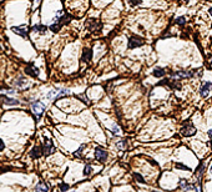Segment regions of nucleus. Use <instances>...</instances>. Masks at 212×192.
<instances>
[{"instance_id": "nucleus-1", "label": "nucleus", "mask_w": 212, "mask_h": 192, "mask_svg": "<svg viewBox=\"0 0 212 192\" xmlns=\"http://www.w3.org/2000/svg\"><path fill=\"white\" fill-rule=\"evenodd\" d=\"M200 70H189V71H176L171 75L172 79H187V77H193V76H200L202 73H198Z\"/></svg>"}, {"instance_id": "nucleus-2", "label": "nucleus", "mask_w": 212, "mask_h": 192, "mask_svg": "<svg viewBox=\"0 0 212 192\" xmlns=\"http://www.w3.org/2000/svg\"><path fill=\"white\" fill-rule=\"evenodd\" d=\"M69 90L68 89H57V90H51L48 92L46 95V99L48 100H56V99H60L63 98L65 95H69Z\"/></svg>"}, {"instance_id": "nucleus-3", "label": "nucleus", "mask_w": 212, "mask_h": 192, "mask_svg": "<svg viewBox=\"0 0 212 192\" xmlns=\"http://www.w3.org/2000/svg\"><path fill=\"white\" fill-rule=\"evenodd\" d=\"M31 110H33V112L35 115V120L38 121L41 117V115L44 114V111H45V105L40 100H36V101H34L31 104Z\"/></svg>"}, {"instance_id": "nucleus-4", "label": "nucleus", "mask_w": 212, "mask_h": 192, "mask_svg": "<svg viewBox=\"0 0 212 192\" xmlns=\"http://www.w3.org/2000/svg\"><path fill=\"white\" fill-rule=\"evenodd\" d=\"M43 151H44V155H46V156H49V155L55 152V146H54L51 140L45 139V142H44V146H43Z\"/></svg>"}, {"instance_id": "nucleus-5", "label": "nucleus", "mask_w": 212, "mask_h": 192, "mask_svg": "<svg viewBox=\"0 0 212 192\" xmlns=\"http://www.w3.org/2000/svg\"><path fill=\"white\" fill-rule=\"evenodd\" d=\"M145 40L139 38V36H131L129 39V49H135V48H139L141 45H143Z\"/></svg>"}, {"instance_id": "nucleus-6", "label": "nucleus", "mask_w": 212, "mask_h": 192, "mask_svg": "<svg viewBox=\"0 0 212 192\" xmlns=\"http://www.w3.org/2000/svg\"><path fill=\"white\" fill-rule=\"evenodd\" d=\"M95 158L98 160V161H100V162H105L106 158H107V152L104 148H101V147H96V150H95Z\"/></svg>"}, {"instance_id": "nucleus-7", "label": "nucleus", "mask_w": 212, "mask_h": 192, "mask_svg": "<svg viewBox=\"0 0 212 192\" xmlns=\"http://www.w3.org/2000/svg\"><path fill=\"white\" fill-rule=\"evenodd\" d=\"M11 31L14 34H16V35H20L23 38H27V27L25 25H23V26H13Z\"/></svg>"}, {"instance_id": "nucleus-8", "label": "nucleus", "mask_w": 212, "mask_h": 192, "mask_svg": "<svg viewBox=\"0 0 212 192\" xmlns=\"http://www.w3.org/2000/svg\"><path fill=\"white\" fill-rule=\"evenodd\" d=\"M195 132H196V129L191 123L185 125L182 129H181V135L182 136H192V135H195Z\"/></svg>"}, {"instance_id": "nucleus-9", "label": "nucleus", "mask_w": 212, "mask_h": 192, "mask_svg": "<svg viewBox=\"0 0 212 192\" xmlns=\"http://www.w3.org/2000/svg\"><path fill=\"white\" fill-rule=\"evenodd\" d=\"M211 89H212V84L211 82H203L201 89H200V95L202 96V98H206Z\"/></svg>"}, {"instance_id": "nucleus-10", "label": "nucleus", "mask_w": 212, "mask_h": 192, "mask_svg": "<svg viewBox=\"0 0 212 192\" xmlns=\"http://www.w3.org/2000/svg\"><path fill=\"white\" fill-rule=\"evenodd\" d=\"M25 73H26L27 75H31L33 77H36V76L39 75V69L34 66V64H30V65L25 69Z\"/></svg>"}, {"instance_id": "nucleus-11", "label": "nucleus", "mask_w": 212, "mask_h": 192, "mask_svg": "<svg viewBox=\"0 0 212 192\" xmlns=\"http://www.w3.org/2000/svg\"><path fill=\"white\" fill-rule=\"evenodd\" d=\"M43 153H44V151H43L41 146H36V147H34L31 151H30V156H31L33 158H39Z\"/></svg>"}, {"instance_id": "nucleus-12", "label": "nucleus", "mask_w": 212, "mask_h": 192, "mask_svg": "<svg viewBox=\"0 0 212 192\" xmlns=\"http://www.w3.org/2000/svg\"><path fill=\"white\" fill-rule=\"evenodd\" d=\"M91 57H93V50H91V49H84L81 60L85 61V62H87V61L91 60Z\"/></svg>"}, {"instance_id": "nucleus-13", "label": "nucleus", "mask_w": 212, "mask_h": 192, "mask_svg": "<svg viewBox=\"0 0 212 192\" xmlns=\"http://www.w3.org/2000/svg\"><path fill=\"white\" fill-rule=\"evenodd\" d=\"M15 86H16L18 89L24 90V89H27V87H29V82H27L25 79L20 77L19 80H16V81H15Z\"/></svg>"}, {"instance_id": "nucleus-14", "label": "nucleus", "mask_w": 212, "mask_h": 192, "mask_svg": "<svg viewBox=\"0 0 212 192\" xmlns=\"http://www.w3.org/2000/svg\"><path fill=\"white\" fill-rule=\"evenodd\" d=\"M36 192H49V185H46L45 182H39L35 187Z\"/></svg>"}, {"instance_id": "nucleus-15", "label": "nucleus", "mask_w": 212, "mask_h": 192, "mask_svg": "<svg viewBox=\"0 0 212 192\" xmlns=\"http://www.w3.org/2000/svg\"><path fill=\"white\" fill-rule=\"evenodd\" d=\"M180 188H182V190H195V186L193 185H190L189 182H186L185 180H181L180 181Z\"/></svg>"}, {"instance_id": "nucleus-16", "label": "nucleus", "mask_w": 212, "mask_h": 192, "mask_svg": "<svg viewBox=\"0 0 212 192\" xmlns=\"http://www.w3.org/2000/svg\"><path fill=\"white\" fill-rule=\"evenodd\" d=\"M0 98H2L3 102H4V104H6V105H18V104H19V101H18V100H14V99L6 98V96H0Z\"/></svg>"}, {"instance_id": "nucleus-17", "label": "nucleus", "mask_w": 212, "mask_h": 192, "mask_svg": "<svg viewBox=\"0 0 212 192\" xmlns=\"http://www.w3.org/2000/svg\"><path fill=\"white\" fill-rule=\"evenodd\" d=\"M31 30H33V31H38L39 34H45L46 30H48V27H46L45 25H35V26H33Z\"/></svg>"}, {"instance_id": "nucleus-18", "label": "nucleus", "mask_w": 212, "mask_h": 192, "mask_svg": "<svg viewBox=\"0 0 212 192\" xmlns=\"http://www.w3.org/2000/svg\"><path fill=\"white\" fill-rule=\"evenodd\" d=\"M203 170H205V164L202 162V164H201V165L197 167V170H196V177H197V182H200V178L202 177Z\"/></svg>"}, {"instance_id": "nucleus-19", "label": "nucleus", "mask_w": 212, "mask_h": 192, "mask_svg": "<svg viewBox=\"0 0 212 192\" xmlns=\"http://www.w3.org/2000/svg\"><path fill=\"white\" fill-rule=\"evenodd\" d=\"M154 76H156V77H162V76H165L166 75V70L165 69H160V68H157V69H155L154 70Z\"/></svg>"}, {"instance_id": "nucleus-20", "label": "nucleus", "mask_w": 212, "mask_h": 192, "mask_svg": "<svg viewBox=\"0 0 212 192\" xmlns=\"http://www.w3.org/2000/svg\"><path fill=\"white\" fill-rule=\"evenodd\" d=\"M91 172H93V167H91V165H86V166H85V169H84V175H85V176H89Z\"/></svg>"}, {"instance_id": "nucleus-21", "label": "nucleus", "mask_w": 212, "mask_h": 192, "mask_svg": "<svg viewBox=\"0 0 212 192\" xmlns=\"http://www.w3.org/2000/svg\"><path fill=\"white\" fill-rule=\"evenodd\" d=\"M116 145H117V147H118L120 150H124V148L126 147V140H120Z\"/></svg>"}, {"instance_id": "nucleus-22", "label": "nucleus", "mask_w": 212, "mask_h": 192, "mask_svg": "<svg viewBox=\"0 0 212 192\" xmlns=\"http://www.w3.org/2000/svg\"><path fill=\"white\" fill-rule=\"evenodd\" d=\"M185 21H186V19H185L184 16H182V18H177V19H176V23H177V24H180V25H184V24H185Z\"/></svg>"}, {"instance_id": "nucleus-23", "label": "nucleus", "mask_w": 212, "mask_h": 192, "mask_svg": "<svg viewBox=\"0 0 212 192\" xmlns=\"http://www.w3.org/2000/svg\"><path fill=\"white\" fill-rule=\"evenodd\" d=\"M69 188V185H65V183H60V190H61L63 192H65L66 190Z\"/></svg>"}, {"instance_id": "nucleus-24", "label": "nucleus", "mask_w": 212, "mask_h": 192, "mask_svg": "<svg viewBox=\"0 0 212 192\" xmlns=\"http://www.w3.org/2000/svg\"><path fill=\"white\" fill-rule=\"evenodd\" d=\"M84 148H85V145H82V146H81V147H80V148H79V150L76 151V153H75V156H80V153L82 152V150H84Z\"/></svg>"}, {"instance_id": "nucleus-25", "label": "nucleus", "mask_w": 212, "mask_h": 192, "mask_svg": "<svg viewBox=\"0 0 212 192\" xmlns=\"http://www.w3.org/2000/svg\"><path fill=\"white\" fill-rule=\"evenodd\" d=\"M130 3V5H139V4H141V0H134V2H129Z\"/></svg>"}, {"instance_id": "nucleus-26", "label": "nucleus", "mask_w": 212, "mask_h": 192, "mask_svg": "<svg viewBox=\"0 0 212 192\" xmlns=\"http://www.w3.org/2000/svg\"><path fill=\"white\" fill-rule=\"evenodd\" d=\"M4 148H5V145H4L3 140H2V139H0V151H4Z\"/></svg>"}, {"instance_id": "nucleus-27", "label": "nucleus", "mask_w": 212, "mask_h": 192, "mask_svg": "<svg viewBox=\"0 0 212 192\" xmlns=\"http://www.w3.org/2000/svg\"><path fill=\"white\" fill-rule=\"evenodd\" d=\"M135 177H136V178H137V180H139V181H140V182H142V183H143V182H145V181H143V178H142V177H141V176H140V175H137V173H136V175H135Z\"/></svg>"}, {"instance_id": "nucleus-28", "label": "nucleus", "mask_w": 212, "mask_h": 192, "mask_svg": "<svg viewBox=\"0 0 212 192\" xmlns=\"http://www.w3.org/2000/svg\"><path fill=\"white\" fill-rule=\"evenodd\" d=\"M112 134H114V135H117V134H118V129H117L116 126L114 127V130H112Z\"/></svg>"}, {"instance_id": "nucleus-29", "label": "nucleus", "mask_w": 212, "mask_h": 192, "mask_svg": "<svg viewBox=\"0 0 212 192\" xmlns=\"http://www.w3.org/2000/svg\"><path fill=\"white\" fill-rule=\"evenodd\" d=\"M176 166H177V167H178V169H184V170H189V169H187V167H186V166H184V165H180V164H177V165H176Z\"/></svg>"}, {"instance_id": "nucleus-30", "label": "nucleus", "mask_w": 212, "mask_h": 192, "mask_svg": "<svg viewBox=\"0 0 212 192\" xmlns=\"http://www.w3.org/2000/svg\"><path fill=\"white\" fill-rule=\"evenodd\" d=\"M208 136H210V139H211V141H212V129L208 131Z\"/></svg>"}, {"instance_id": "nucleus-31", "label": "nucleus", "mask_w": 212, "mask_h": 192, "mask_svg": "<svg viewBox=\"0 0 212 192\" xmlns=\"http://www.w3.org/2000/svg\"><path fill=\"white\" fill-rule=\"evenodd\" d=\"M210 173H212V165L210 166Z\"/></svg>"}, {"instance_id": "nucleus-32", "label": "nucleus", "mask_w": 212, "mask_h": 192, "mask_svg": "<svg viewBox=\"0 0 212 192\" xmlns=\"http://www.w3.org/2000/svg\"><path fill=\"white\" fill-rule=\"evenodd\" d=\"M210 65H211V66H212V59H211V60H210Z\"/></svg>"}, {"instance_id": "nucleus-33", "label": "nucleus", "mask_w": 212, "mask_h": 192, "mask_svg": "<svg viewBox=\"0 0 212 192\" xmlns=\"http://www.w3.org/2000/svg\"><path fill=\"white\" fill-rule=\"evenodd\" d=\"M210 14H211V15H212V8H211V9H210Z\"/></svg>"}, {"instance_id": "nucleus-34", "label": "nucleus", "mask_w": 212, "mask_h": 192, "mask_svg": "<svg viewBox=\"0 0 212 192\" xmlns=\"http://www.w3.org/2000/svg\"><path fill=\"white\" fill-rule=\"evenodd\" d=\"M155 192H159V191H155Z\"/></svg>"}]
</instances>
